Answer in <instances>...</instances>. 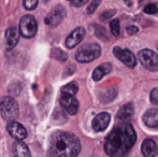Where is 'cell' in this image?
<instances>
[{"instance_id": "7a4b0ae2", "label": "cell", "mask_w": 158, "mask_h": 157, "mask_svg": "<svg viewBox=\"0 0 158 157\" xmlns=\"http://www.w3.org/2000/svg\"><path fill=\"white\" fill-rule=\"evenodd\" d=\"M81 151L79 138L70 132L57 131L51 137L50 154L53 156L74 157Z\"/></svg>"}, {"instance_id": "cb8c5ba5", "label": "cell", "mask_w": 158, "mask_h": 157, "mask_svg": "<svg viewBox=\"0 0 158 157\" xmlns=\"http://www.w3.org/2000/svg\"><path fill=\"white\" fill-rule=\"evenodd\" d=\"M100 1L101 0H93L92 2L89 3V6H87V13L88 14H93V13L96 11V9L98 8V6H99Z\"/></svg>"}, {"instance_id": "6da1fadb", "label": "cell", "mask_w": 158, "mask_h": 157, "mask_svg": "<svg viewBox=\"0 0 158 157\" xmlns=\"http://www.w3.org/2000/svg\"><path fill=\"white\" fill-rule=\"evenodd\" d=\"M137 140V134L129 122H123L109 134L104 143V150L109 156L126 155Z\"/></svg>"}, {"instance_id": "4dcf8cb0", "label": "cell", "mask_w": 158, "mask_h": 157, "mask_svg": "<svg viewBox=\"0 0 158 157\" xmlns=\"http://www.w3.org/2000/svg\"><path fill=\"white\" fill-rule=\"evenodd\" d=\"M157 50H158V42H157Z\"/></svg>"}, {"instance_id": "83f0119b", "label": "cell", "mask_w": 158, "mask_h": 157, "mask_svg": "<svg viewBox=\"0 0 158 157\" xmlns=\"http://www.w3.org/2000/svg\"><path fill=\"white\" fill-rule=\"evenodd\" d=\"M151 101L154 105H158V88H154L151 93Z\"/></svg>"}, {"instance_id": "5b68a950", "label": "cell", "mask_w": 158, "mask_h": 157, "mask_svg": "<svg viewBox=\"0 0 158 157\" xmlns=\"http://www.w3.org/2000/svg\"><path fill=\"white\" fill-rule=\"evenodd\" d=\"M19 31L25 38H32L38 31V23L31 14L24 15L19 22Z\"/></svg>"}, {"instance_id": "2e32d148", "label": "cell", "mask_w": 158, "mask_h": 157, "mask_svg": "<svg viewBox=\"0 0 158 157\" xmlns=\"http://www.w3.org/2000/svg\"><path fill=\"white\" fill-rule=\"evenodd\" d=\"M112 71V65L110 63H104L95 68L94 72H93V80L94 81H100L104 76L109 74Z\"/></svg>"}, {"instance_id": "7c38bea8", "label": "cell", "mask_w": 158, "mask_h": 157, "mask_svg": "<svg viewBox=\"0 0 158 157\" xmlns=\"http://www.w3.org/2000/svg\"><path fill=\"white\" fill-rule=\"evenodd\" d=\"M111 116L109 113L106 112H102V113H99L95 116L94 119H93V129L97 132L103 131V130L106 129V127L109 126V123H110Z\"/></svg>"}, {"instance_id": "f1b7e54d", "label": "cell", "mask_w": 158, "mask_h": 157, "mask_svg": "<svg viewBox=\"0 0 158 157\" xmlns=\"http://www.w3.org/2000/svg\"><path fill=\"white\" fill-rule=\"evenodd\" d=\"M138 31H139V28L135 27V26H129V27H127V32H128V35H135V34H137Z\"/></svg>"}, {"instance_id": "9a60e30c", "label": "cell", "mask_w": 158, "mask_h": 157, "mask_svg": "<svg viewBox=\"0 0 158 157\" xmlns=\"http://www.w3.org/2000/svg\"><path fill=\"white\" fill-rule=\"evenodd\" d=\"M143 122L148 127L154 128L158 126V109H150L144 113Z\"/></svg>"}, {"instance_id": "7402d4cb", "label": "cell", "mask_w": 158, "mask_h": 157, "mask_svg": "<svg viewBox=\"0 0 158 157\" xmlns=\"http://www.w3.org/2000/svg\"><path fill=\"white\" fill-rule=\"evenodd\" d=\"M39 0H23V6L26 10H35L38 6Z\"/></svg>"}, {"instance_id": "52a82bcc", "label": "cell", "mask_w": 158, "mask_h": 157, "mask_svg": "<svg viewBox=\"0 0 158 157\" xmlns=\"http://www.w3.org/2000/svg\"><path fill=\"white\" fill-rule=\"evenodd\" d=\"M67 14L66 8L64 6H56L50 11L45 17V24L50 27H56L64 19Z\"/></svg>"}, {"instance_id": "5bb4252c", "label": "cell", "mask_w": 158, "mask_h": 157, "mask_svg": "<svg viewBox=\"0 0 158 157\" xmlns=\"http://www.w3.org/2000/svg\"><path fill=\"white\" fill-rule=\"evenodd\" d=\"M141 151L144 156L146 157H154L158 155V147L155 141L152 139H145L142 143Z\"/></svg>"}, {"instance_id": "f546056e", "label": "cell", "mask_w": 158, "mask_h": 157, "mask_svg": "<svg viewBox=\"0 0 158 157\" xmlns=\"http://www.w3.org/2000/svg\"><path fill=\"white\" fill-rule=\"evenodd\" d=\"M46 1H48V0H44V2H46Z\"/></svg>"}, {"instance_id": "ba28073f", "label": "cell", "mask_w": 158, "mask_h": 157, "mask_svg": "<svg viewBox=\"0 0 158 157\" xmlns=\"http://www.w3.org/2000/svg\"><path fill=\"white\" fill-rule=\"evenodd\" d=\"M113 53H114L115 57L118 58L127 67L135 68V65H137V59H135V55L128 48H122L119 46H115L113 48Z\"/></svg>"}, {"instance_id": "9c48e42d", "label": "cell", "mask_w": 158, "mask_h": 157, "mask_svg": "<svg viewBox=\"0 0 158 157\" xmlns=\"http://www.w3.org/2000/svg\"><path fill=\"white\" fill-rule=\"evenodd\" d=\"M60 105L70 115H75L79 111V101L77 100L74 95L61 94Z\"/></svg>"}, {"instance_id": "e0dca14e", "label": "cell", "mask_w": 158, "mask_h": 157, "mask_svg": "<svg viewBox=\"0 0 158 157\" xmlns=\"http://www.w3.org/2000/svg\"><path fill=\"white\" fill-rule=\"evenodd\" d=\"M133 114H135V109H133L132 105L131 103H127V105H124L121 108L118 114H117V118L122 122H130Z\"/></svg>"}, {"instance_id": "d6986e66", "label": "cell", "mask_w": 158, "mask_h": 157, "mask_svg": "<svg viewBox=\"0 0 158 157\" xmlns=\"http://www.w3.org/2000/svg\"><path fill=\"white\" fill-rule=\"evenodd\" d=\"M116 95H117L116 88H109V89H106V92L101 95L100 99H101L102 102L108 103V102H110V101H112L113 99L116 97Z\"/></svg>"}, {"instance_id": "8fae6325", "label": "cell", "mask_w": 158, "mask_h": 157, "mask_svg": "<svg viewBox=\"0 0 158 157\" xmlns=\"http://www.w3.org/2000/svg\"><path fill=\"white\" fill-rule=\"evenodd\" d=\"M86 34L85 28L83 27H77L71 32L68 36V38L66 39V46L68 48H73L74 46H77L82 40L84 39Z\"/></svg>"}, {"instance_id": "4fadbf2b", "label": "cell", "mask_w": 158, "mask_h": 157, "mask_svg": "<svg viewBox=\"0 0 158 157\" xmlns=\"http://www.w3.org/2000/svg\"><path fill=\"white\" fill-rule=\"evenodd\" d=\"M4 38H6V48H8L9 50H12V48H14L15 45L19 43V30H17L16 28H14V27L8 28V29L6 30Z\"/></svg>"}, {"instance_id": "277c9868", "label": "cell", "mask_w": 158, "mask_h": 157, "mask_svg": "<svg viewBox=\"0 0 158 157\" xmlns=\"http://www.w3.org/2000/svg\"><path fill=\"white\" fill-rule=\"evenodd\" d=\"M0 112L6 121H13L19 116V107L13 97L6 96L0 100Z\"/></svg>"}, {"instance_id": "ac0fdd59", "label": "cell", "mask_w": 158, "mask_h": 157, "mask_svg": "<svg viewBox=\"0 0 158 157\" xmlns=\"http://www.w3.org/2000/svg\"><path fill=\"white\" fill-rule=\"evenodd\" d=\"M13 153L15 156L17 157H29L30 152L28 147L24 142H22V140H17L13 144Z\"/></svg>"}, {"instance_id": "ffe728a7", "label": "cell", "mask_w": 158, "mask_h": 157, "mask_svg": "<svg viewBox=\"0 0 158 157\" xmlns=\"http://www.w3.org/2000/svg\"><path fill=\"white\" fill-rule=\"evenodd\" d=\"M79 90V85L77 82H70L69 84L64 85L61 88V94H68V95H75Z\"/></svg>"}, {"instance_id": "d4e9b609", "label": "cell", "mask_w": 158, "mask_h": 157, "mask_svg": "<svg viewBox=\"0 0 158 157\" xmlns=\"http://www.w3.org/2000/svg\"><path fill=\"white\" fill-rule=\"evenodd\" d=\"M157 11H158V9H157L156 4H154V3L148 4V6L144 8V12L148 13V14H155Z\"/></svg>"}, {"instance_id": "3957f363", "label": "cell", "mask_w": 158, "mask_h": 157, "mask_svg": "<svg viewBox=\"0 0 158 157\" xmlns=\"http://www.w3.org/2000/svg\"><path fill=\"white\" fill-rule=\"evenodd\" d=\"M101 55V48L97 43H86L80 46L75 53V58L79 63L86 64L97 59Z\"/></svg>"}, {"instance_id": "4316f807", "label": "cell", "mask_w": 158, "mask_h": 157, "mask_svg": "<svg viewBox=\"0 0 158 157\" xmlns=\"http://www.w3.org/2000/svg\"><path fill=\"white\" fill-rule=\"evenodd\" d=\"M70 2L71 6H75V8H80V6H83L84 4L87 3L89 0H68Z\"/></svg>"}, {"instance_id": "603a6c76", "label": "cell", "mask_w": 158, "mask_h": 157, "mask_svg": "<svg viewBox=\"0 0 158 157\" xmlns=\"http://www.w3.org/2000/svg\"><path fill=\"white\" fill-rule=\"evenodd\" d=\"M52 56L54 57V58L58 59V60H61V61L67 60V57H68L66 53H64V51H61V50H54V51H53Z\"/></svg>"}, {"instance_id": "484cf974", "label": "cell", "mask_w": 158, "mask_h": 157, "mask_svg": "<svg viewBox=\"0 0 158 157\" xmlns=\"http://www.w3.org/2000/svg\"><path fill=\"white\" fill-rule=\"evenodd\" d=\"M114 14H115V10L104 11L103 13H101V14H100V19H101L102 21H106V19H111V17H112Z\"/></svg>"}, {"instance_id": "30bf717a", "label": "cell", "mask_w": 158, "mask_h": 157, "mask_svg": "<svg viewBox=\"0 0 158 157\" xmlns=\"http://www.w3.org/2000/svg\"><path fill=\"white\" fill-rule=\"evenodd\" d=\"M6 130H8L9 134L13 137L16 140H24L27 137V130L22 124L17 123V122H10L6 125Z\"/></svg>"}, {"instance_id": "44dd1931", "label": "cell", "mask_w": 158, "mask_h": 157, "mask_svg": "<svg viewBox=\"0 0 158 157\" xmlns=\"http://www.w3.org/2000/svg\"><path fill=\"white\" fill-rule=\"evenodd\" d=\"M110 29L111 32L113 34V36L117 37L119 35V31H121V24H119L118 19H112L110 23Z\"/></svg>"}, {"instance_id": "8992f818", "label": "cell", "mask_w": 158, "mask_h": 157, "mask_svg": "<svg viewBox=\"0 0 158 157\" xmlns=\"http://www.w3.org/2000/svg\"><path fill=\"white\" fill-rule=\"evenodd\" d=\"M139 60L146 69L158 71V55L151 50H142L138 54Z\"/></svg>"}]
</instances>
